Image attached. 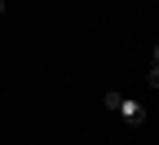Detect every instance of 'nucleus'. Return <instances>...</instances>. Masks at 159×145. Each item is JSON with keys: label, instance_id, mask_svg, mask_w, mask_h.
<instances>
[{"label": "nucleus", "instance_id": "3", "mask_svg": "<svg viewBox=\"0 0 159 145\" xmlns=\"http://www.w3.org/2000/svg\"><path fill=\"white\" fill-rule=\"evenodd\" d=\"M155 62H159V44H155Z\"/></svg>", "mask_w": 159, "mask_h": 145}, {"label": "nucleus", "instance_id": "2", "mask_svg": "<svg viewBox=\"0 0 159 145\" xmlns=\"http://www.w3.org/2000/svg\"><path fill=\"white\" fill-rule=\"evenodd\" d=\"M150 84L159 88V62H155V66H150Z\"/></svg>", "mask_w": 159, "mask_h": 145}, {"label": "nucleus", "instance_id": "4", "mask_svg": "<svg viewBox=\"0 0 159 145\" xmlns=\"http://www.w3.org/2000/svg\"><path fill=\"white\" fill-rule=\"evenodd\" d=\"M0 13H5V0H0Z\"/></svg>", "mask_w": 159, "mask_h": 145}, {"label": "nucleus", "instance_id": "1", "mask_svg": "<svg viewBox=\"0 0 159 145\" xmlns=\"http://www.w3.org/2000/svg\"><path fill=\"white\" fill-rule=\"evenodd\" d=\"M115 114L124 119L128 128H137V123L146 119V106H142V101H128V97H119V106H115Z\"/></svg>", "mask_w": 159, "mask_h": 145}]
</instances>
